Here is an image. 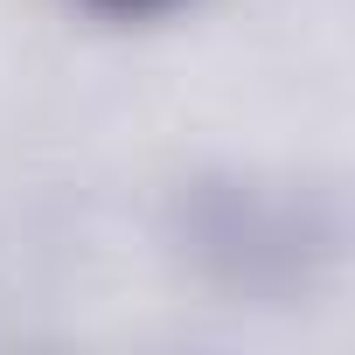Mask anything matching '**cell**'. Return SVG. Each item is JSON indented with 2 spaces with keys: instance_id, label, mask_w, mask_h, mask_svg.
Here are the masks:
<instances>
[{
  "instance_id": "cell-1",
  "label": "cell",
  "mask_w": 355,
  "mask_h": 355,
  "mask_svg": "<svg viewBox=\"0 0 355 355\" xmlns=\"http://www.w3.org/2000/svg\"><path fill=\"white\" fill-rule=\"evenodd\" d=\"M98 8H112V15H153V8H167V0H98Z\"/></svg>"
}]
</instances>
